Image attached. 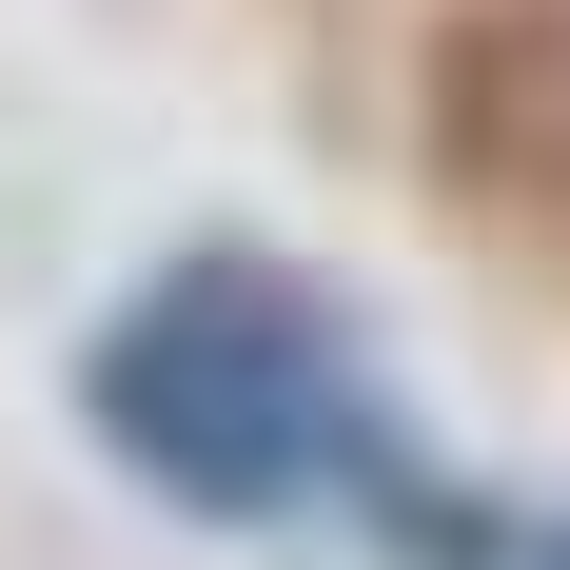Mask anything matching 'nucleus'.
Listing matches in <instances>:
<instances>
[{
	"label": "nucleus",
	"mask_w": 570,
	"mask_h": 570,
	"mask_svg": "<svg viewBox=\"0 0 570 570\" xmlns=\"http://www.w3.org/2000/svg\"><path fill=\"white\" fill-rule=\"evenodd\" d=\"M79 413H99V453L158 492V512L197 531H276L315 512V492H374V512L413 531V492L433 472L374 433V394H354V335H335V295L295 276V256H158V276L99 315V354H79Z\"/></svg>",
	"instance_id": "obj_1"
},
{
	"label": "nucleus",
	"mask_w": 570,
	"mask_h": 570,
	"mask_svg": "<svg viewBox=\"0 0 570 570\" xmlns=\"http://www.w3.org/2000/svg\"><path fill=\"white\" fill-rule=\"evenodd\" d=\"M512 570H570V531H531V551H512Z\"/></svg>",
	"instance_id": "obj_2"
}]
</instances>
